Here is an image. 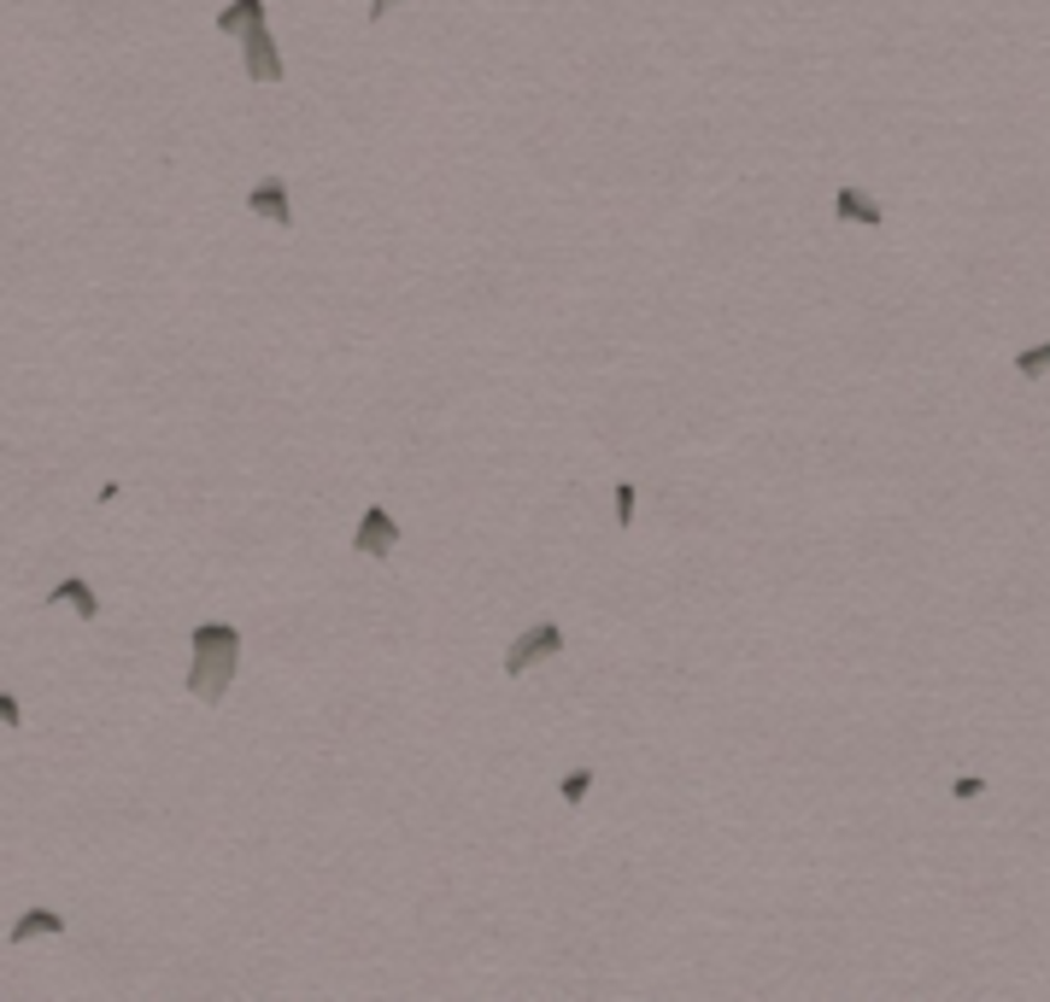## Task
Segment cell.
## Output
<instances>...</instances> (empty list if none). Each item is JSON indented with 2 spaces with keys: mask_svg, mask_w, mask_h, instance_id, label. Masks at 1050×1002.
Listing matches in <instances>:
<instances>
[{
  "mask_svg": "<svg viewBox=\"0 0 1050 1002\" xmlns=\"http://www.w3.org/2000/svg\"><path fill=\"white\" fill-rule=\"evenodd\" d=\"M557 792H564V804H569V809H582V804H587V792H592V768H569Z\"/></svg>",
  "mask_w": 1050,
  "mask_h": 1002,
  "instance_id": "obj_11",
  "label": "cell"
},
{
  "mask_svg": "<svg viewBox=\"0 0 1050 1002\" xmlns=\"http://www.w3.org/2000/svg\"><path fill=\"white\" fill-rule=\"evenodd\" d=\"M399 546V522L387 504H370V511L359 516V528H352V551L359 557H394Z\"/></svg>",
  "mask_w": 1050,
  "mask_h": 1002,
  "instance_id": "obj_4",
  "label": "cell"
},
{
  "mask_svg": "<svg viewBox=\"0 0 1050 1002\" xmlns=\"http://www.w3.org/2000/svg\"><path fill=\"white\" fill-rule=\"evenodd\" d=\"M557 651H564V627H557V622H534L529 634L511 639V651H505V674L517 681V674H529L534 662H546Z\"/></svg>",
  "mask_w": 1050,
  "mask_h": 1002,
  "instance_id": "obj_2",
  "label": "cell"
},
{
  "mask_svg": "<svg viewBox=\"0 0 1050 1002\" xmlns=\"http://www.w3.org/2000/svg\"><path fill=\"white\" fill-rule=\"evenodd\" d=\"M399 7V0H364V12H370V24H382L387 19V12H394Z\"/></svg>",
  "mask_w": 1050,
  "mask_h": 1002,
  "instance_id": "obj_15",
  "label": "cell"
},
{
  "mask_svg": "<svg viewBox=\"0 0 1050 1002\" xmlns=\"http://www.w3.org/2000/svg\"><path fill=\"white\" fill-rule=\"evenodd\" d=\"M54 604H71L82 622H94V616H100V599H94V587L82 581V574H65V581L54 587Z\"/></svg>",
  "mask_w": 1050,
  "mask_h": 1002,
  "instance_id": "obj_8",
  "label": "cell"
},
{
  "mask_svg": "<svg viewBox=\"0 0 1050 1002\" xmlns=\"http://www.w3.org/2000/svg\"><path fill=\"white\" fill-rule=\"evenodd\" d=\"M980 792H986V779H980V774H962V779H951V797H957V804H974Z\"/></svg>",
  "mask_w": 1050,
  "mask_h": 1002,
  "instance_id": "obj_13",
  "label": "cell"
},
{
  "mask_svg": "<svg viewBox=\"0 0 1050 1002\" xmlns=\"http://www.w3.org/2000/svg\"><path fill=\"white\" fill-rule=\"evenodd\" d=\"M1015 369H1021V382H1039V376H1050V341L1027 346V352H1015Z\"/></svg>",
  "mask_w": 1050,
  "mask_h": 1002,
  "instance_id": "obj_10",
  "label": "cell"
},
{
  "mask_svg": "<svg viewBox=\"0 0 1050 1002\" xmlns=\"http://www.w3.org/2000/svg\"><path fill=\"white\" fill-rule=\"evenodd\" d=\"M834 217H845V224H862V229H880V200L874 194H862V189H834Z\"/></svg>",
  "mask_w": 1050,
  "mask_h": 1002,
  "instance_id": "obj_6",
  "label": "cell"
},
{
  "mask_svg": "<svg viewBox=\"0 0 1050 1002\" xmlns=\"http://www.w3.org/2000/svg\"><path fill=\"white\" fill-rule=\"evenodd\" d=\"M617 528H634V499H640V487L634 481H617Z\"/></svg>",
  "mask_w": 1050,
  "mask_h": 1002,
  "instance_id": "obj_12",
  "label": "cell"
},
{
  "mask_svg": "<svg viewBox=\"0 0 1050 1002\" xmlns=\"http://www.w3.org/2000/svg\"><path fill=\"white\" fill-rule=\"evenodd\" d=\"M241 71L252 82H282V54H276V36H270V19L241 30Z\"/></svg>",
  "mask_w": 1050,
  "mask_h": 1002,
  "instance_id": "obj_3",
  "label": "cell"
},
{
  "mask_svg": "<svg viewBox=\"0 0 1050 1002\" xmlns=\"http://www.w3.org/2000/svg\"><path fill=\"white\" fill-rule=\"evenodd\" d=\"M247 212L252 217H270L276 229L294 224V206H287V182L282 177H264V182H252V194H247Z\"/></svg>",
  "mask_w": 1050,
  "mask_h": 1002,
  "instance_id": "obj_5",
  "label": "cell"
},
{
  "mask_svg": "<svg viewBox=\"0 0 1050 1002\" xmlns=\"http://www.w3.org/2000/svg\"><path fill=\"white\" fill-rule=\"evenodd\" d=\"M235 669H241V634L229 622H200L189 634V692L200 704H224Z\"/></svg>",
  "mask_w": 1050,
  "mask_h": 1002,
  "instance_id": "obj_1",
  "label": "cell"
},
{
  "mask_svg": "<svg viewBox=\"0 0 1050 1002\" xmlns=\"http://www.w3.org/2000/svg\"><path fill=\"white\" fill-rule=\"evenodd\" d=\"M0 721H7V727L24 721V709H19V698H12V692H0Z\"/></svg>",
  "mask_w": 1050,
  "mask_h": 1002,
  "instance_id": "obj_14",
  "label": "cell"
},
{
  "mask_svg": "<svg viewBox=\"0 0 1050 1002\" xmlns=\"http://www.w3.org/2000/svg\"><path fill=\"white\" fill-rule=\"evenodd\" d=\"M264 19V0H229L224 12H217V30H224V36H241L247 24H259Z\"/></svg>",
  "mask_w": 1050,
  "mask_h": 1002,
  "instance_id": "obj_9",
  "label": "cell"
},
{
  "mask_svg": "<svg viewBox=\"0 0 1050 1002\" xmlns=\"http://www.w3.org/2000/svg\"><path fill=\"white\" fill-rule=\"evenodd\" d=\"M59 932H65V914H59V909H30V914H19V921H12L7 938H12V944H30V938H59Z\"/></svg>",
  "mask_w": 1050,
  "mask_h": 1002,
  "instance_id": "obj_7",
  "label": "cell"
}]
</instances>
